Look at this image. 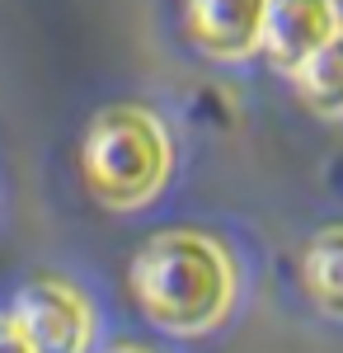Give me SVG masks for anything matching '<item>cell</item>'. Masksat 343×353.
Instances as JSON below:
<instances>
[{
	"mask_svg": "<svg viewBox=\"0 0 343 353\" xmlns=\"http://www.w3.org/2000/svg\"><path fill=\"white\" fill-rule=\"evenodd\" d=\"M296 85H301V99L315 113H324V118L343 113V28L320 52H311V61L296 71Z\"/></svg>",
	"mask_w": 343,
	"mask_h": 353,
	"instance_id": "52a82bcc",
	"label": "cell"
},
{
	"mask_svg": "<svg viewBox=\"0 0 343 353\" xmlns=\"http://www.w3.org/2000/svg\"><path fill=\"white\" fill-rule=\"evenodd\" d=\"M132 297L165 334H207L231 316V254L202 231H160L132 259Z\"/></svg>",
	"mask_w": 343,
	"mask_h": 353,
	"instance_id": "6da1fadb",
	"label": "cell"
},
{
	"mask_svg": "<svg viewBox=\"0 0 343 353\" xmlns=\"http://www.w3.org/2000/svg\"><path fill=\"white\" fill-rule=\"evenodd\" d=\"M306 292L324 316L343 321V226H329L320 231L315 241L306 245Z\"/></svg>",
	"mask_w": 343,
	"mask_h": 353,
	"instance_id": "8992f818",
	"label": "cell"
},
{
	"mask_svg": "<svg viewBox=\"0 0 343 353\" xmlns=\"http://www.w3.org/2000/svg\"><path fill=\"white\" fill-rule=\"evenodd\" d=\"M108 353H146V349H132V344H123V349H108Z\"/></svg>",
	"mask_w": 343,
	"mask_h": 353,
	"instance_id": "9c48e42d",
	"label": "cell"
},
{
	"mask_svg": "<svg viewBox=\"0 0 343 353\" xmlns=\"http://www.w3.org/2000/svg\"><path fill=\"white\" fill-rule=\"evenodd\" d=\"M0 353H28L24 334L14 325V316H0Z\"/></svg>",
	"mask_w": 343,
	"mask_h": 353,
	"instance_id": "ba28073f",
	"label": "cell"
},
{
	"mask_svg": "<svg viewBox=\"0 0 343 353\" xmlns=\"http://www.w3.org/2000/svg\"><path fill=\"white\" fill-rule=\"evenodd\" d=\"M14 325L24 334L28 353H85L94 334L90 301L61 278H33L14 297Z\"/></svg>",
	"mask_w": 343,
	"mask_h": 353,
	"instance_id": "3957f363",
	"label": "cell"
},
{
	"mask_svg": "<svg viewBox=\"0 0 343 353\" xmlns=\"http://www.w3.org/2000/svg\"><path fill=\"white\" fill-rule=\"evenodd\" d=\"M268 0H184V24L211 61H245L259 52Z\"/></svg>",
	"mask_w": 343,
	"mask_h": 353,
	"instance_id": "5b68a950",
	"label": "cell"
},
{
	"mask_svg": "<svg viewBox=\"0 0 343 353\" xmlns=\"http://www.w3.org/2000/svg\"><path fill=\"white\" fill-rule=\"evenodd\" d=\"M169 165H174L169 132L156 113L136 104H113L90 118L80 141V174L104 208L113 212L146 208L169 184Z\"/></svg>",
	"mask_w": 343,
	"mask_h": 353,
	"instance_id": "7a4b0ae2",
	"label": "cell"
},
{
	"mask_svg": "<svg viewBox=\"0 0 343 353\" xmlns=\"http://www.w3.org/2000/svg\"><path fill=\"white\" fill-rule=\"evenodd\" d=\"M339 28V0H268L259 52L282 76H296L311 61V52H320Z\"/></svg>",
	"mask_w": 343,
	"mask_h": 353,
	"instance_id": "277c9868",
	"label": "cell"
}]
</instances>
